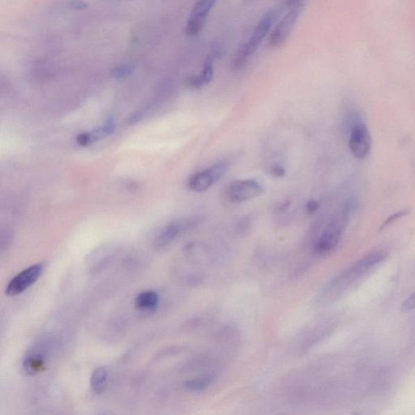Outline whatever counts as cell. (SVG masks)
<instances>
[{
	"label": "cell",
	"mask_w": 415,
	"mask_h": 415,
	"mask_svg": "<svg viewBox=\"0 0 415 415\" xmlns=\"http://www.w3.org/2000/svg\"><path fill=\"white\" fill-rule=\"evenodd\" d=\"M357 203L353 200L346 202L341 212L326 227L323 234L316 244V251L319 253H326L334 249L340 241L346 224L348 222L351 213L354 211Z\"/></svg>",
	"instance_id": "cell-1"
},
{
	"label": "cell",
	"mask_w": 415,
	"mask_h": 415,
	"mask_svg": "<svg viewBox=\"0 0 415 415\" xmlns=\"http://www.w3.org/2000/svg\"><path fill=\"white\" fill-rule=\"evenodd\" d=\"M278 11L277 9L271 10L265 15L261 22L258 23L250 39L238 49L234 58L233 67L239 70L245 65L248 58L257 51L259 47L270 33L272 24L277 17Z\"/></svg>",
	"instance_id": "cell-2"
},
{
	"label": "cell",
	"mask_w": 415,
	"mask_h": 415,
	"mask_svg": "<svg viewBox=\"0 0 415 415\" xmlns=\"http://www.w3.org/2000/svg\"><path fill=\"white\" fill-rule=\"evenodd\" d=\"M304 3L291 1L286 3L288 11L280 22L278 23L268 38V44L272 47H279L286 42L293 28L300 17Z\"/></svg>",
	"instance_id": "cell-3"
},
{
	"label": "cell",
	"mask_w": 415,
	"mask_h": 415,
	"mask_svg": "<svg viewBox=\"0 0 415 415\" xmlns=\"http://www.w3.org/2000/svg\"><path fill=\"white\" fill-rule=\"evenodd\" d=\"M372 140L368 127L363 120L355 116L350 129L349 148L357 158H364L370 152Z\"/></svg>",
	"instance_id": "cell-4"
},
{
	"label": "cell",
	"mask_w": 415,
	"mask_h": 415,
	"mask_svg": "<svg viewBox=\"0 0 415 415\" xmlns=\"http://www.w3.org/2000/svg\"><path fill=\"white\" fill-rule=\"evenodd\" d=\"M43 270L44 265L41 263L28 267L9 282L5 293L8 296H17L22 294L40 278Z\"/></svg>",
	"instance_id": "cell-5"
},
{
	"label": "cell",
	"mask_w": 415,
	"mask_h": 415,
	"mask_svg": "<svg viewBox=\"0 0 415 415\" xmlns=\"http://www.w3.org/2000/svg\"><path fill=\"white\" fill-rule=\"evenodd\" d=\"M228 168L227 163H218L209 168L193 175L189 179L188 187L196 193L206 192L213 184L226 174Z\"/></svg>",
	"instance_id": "cell-6"
},
{
	"label": "cell",
	"mask_w": 415,
	"mask_h": 415,
	"mask_svg": "<svg viewBox=\"0 0 415 415\" xmlns=\"http://www.w3.org/2000/svg\"><path fill=\"white\" fill-rule=\"evenodd\" d=\"M263 193L262 185L255 179L236 180L227 190L228 197L232 202L241 203L261 196Z\"/></svg>",
	"instance_id": "cell-7"
},
{
	"label": "cell",
	"mask_w": 415,
	"mask_h": 415,
	"mask_svg": "<svg viewBox=\"0 0 415 415\" xmlns=\"http://www.w3.org/2000/svg\"><path fill=\"white\" fill-rule=\"evenodd\" d=\"M215 3L216 1L213 0H202L194 4L185 28V33L188 36H197L202 31Z\"/></svg>",
	"instance_id": "cell-8"
},
{
	"label": "cell",
	"mask_w": 415,
	"mask_h": 415,
	"mask_svg": "<svg viewBox=\"0 0 415 415\" xmlns=\"http://www.w3.org/2000/svg\"><path fill=\"white\" fill-rule=\"evenodd\" d=\"M193 221L188 219H179L170 222L165 227L154 241V247L157 250H162L172 243L180 234L193 226Z\"/></svg>",
	"instance_id": "cell-9"
},
{
	"label": "cell",
	"mask_w": 415,
	"mask_h": 415,
	"mask_svg": "<svg viewBox=\"0 0 415 415\" xmlns=\"http://www.w3.org/2000/svg\"><path fill=\"white\" fill-rule=\"evenodd\" d=\"M388 257V253L384 250H375L371 252L356 262L346 271L341 279L352 280L358 277L364 275L371 268L378 265Z\"/></svg>",
	"instance_id": "cell-10"
},
{
	"label": "cell",
	"mask_w": 415,
	"mask_h": 415,
	"mask_svg": "<svg viewBox=\"0 0 415 415\" xmlns=\"http://www.w3.org/2000/svg\"><path fill=\"white\" fill-rule=\"evenodd\" d=\"M47 354L42 348H34L24 357L22 368L24 373L34 375L39 373L46 363Z\"/></svg>",
	"instance_id": "cell-11"
},
{
	"label": "cell",
	"mask_w": 415,
	"mask_h": 415,
	"mask_svg": "<svg viewBox=\"0 0 415 415\" xmlns=\"http://www.w3.org/2000/svg\"><path fill=\"white\" fill-rule=\"evenodd\" d=\"M159 296L155 291H146L140 293L135 299L136 309L145 312H153L158 309Z\"/></svg>",
	"instance_id": "cell-12"
},
{
	"label": "cell",
	"mask_w": 415,
	"mask_h": 415,
	"mask_svg": "<svg viewBox=\"0 0 415 415\" xmlns=\"http://www.w3.org/2000/svg\"><path fill=\"white\" fill-rule=\"evenodd\" d=\"M108 382V373L104 367L96 368L91 375V387L97 394L104 393Z\"/></svg>",
	"instance_id": "cell-13"
},
{
	"label": "cell",
	"mask_w": 415,
	"mask_h": 415,
	"mask_svg": "<svg viewBox=\"0 0 415 415\" xmlns=\"http://www.w3.org/2000/svg\"><path fill=\"white\" fill-rule=\"evenodd\" d=\"M214 380V374L207 373L202 375V377L188 380V382H185L184 387L192 392L203 391V390L207 389L210 384H212Z\"/></svg>",
	"instance_id": "cell-14"
},
{
	"label": "cell",
	"mask_w": 415,
	"mask_h": 415,
	"mask_svg": "<svg viewBox=\"0 0 415 415\" xmlns=\"http://www.w3.org/2000/svg\"><path fill=\"white\" fill-rule=\"evenodd\" d=\"M115 121L113 118H110L106 121L104 126L100 128L95 129L94 131H90V136L92 140V143H95L96 140H99L101 138H106L114 133L115 130Z\"/></svg>",
	"instance_id": "cell-15"
},
{
	"label": "cell",
	"mask_w": 415,
	"mask_h": 415,
	"mask_svg": "<svg viewBox=\"0 0 415 415\" xmlns=\"http://www.w3.org/2000/svg\"><path fill=\"white\" fill-rule=\"evenodd\" d=\"M213 58L211 56H208L204 60V66L201 74L198 75L200 79L202 81L204 86L209 84L213 78Z\"/></svg>",
	"instance_id": "cell-16"
},
{
	"label": "cell",
	"mask_w": 415,
	"mask_h": 415,
	"mask_svg": "<svg viewBox=\"0 0 415 415\" xmlns=\"http://www.w3.org/2000/svg\"><path fill=\"white\" fill-rule=\"evenodd\" d=\"M135 66L133 63H124L113 68L111 72V75L115 79H123L128 77L133 72Z\"/></svg>",
	"instance_id": "cell-17"
},
{
	"label": "cell",
	"mask_w": 415,
	"mask_h": 415,
	"mask_svg": "<svg viewBox=\"0 0 415 415\" xmlns=\"http://www.w3.org/2000/svg\"><path fill=\"white\" fill-rule=\"evenodd\" d=\"M409 213H411V209H403L401 210V211L393 213L391 215V216H389L386 220H385L384 222L380 228V231H383L384 229L388 227L389 225H391L395 221H397V220L406 217Z\"/></svg>",
	"instance_id": "cell-18"
},
{
	"label": "cell",
	"mask_w": 415,
	"mask_h": 415,
	"mask_svg": "<svg viewBox=\"0 0 415 415\" xmlns=\"http://www.w3.org/2000/svg\"><path fill=\"white\" fill-rule=\"evenodd\" d=\"M415 309V292L407 298L402 302L401 311L402 312H409Z\"/></svg>",
	"instance_id": "cell-19"
},
{
	"label": "cell",
	"mask_w": 415,
	"mask_h": 415,
	"mask_svg": "<svg viewBox=\"0 0 415 415\" xmlns=\"http://www.w3.org/2000/svg\"><path fill=\"white\" fill-rule=\"evenodd\" d=\"M76 143L81 146H86L92 144L89 133H83L76 136Z\"/></svg>",
	"instance_id": "cell-20"
},
{
	"label": "cell",
	"mask_w": 415,
	"mask_h": 415,
	"mask_svg": "<svg viewBox=\"0 0 415 415\" xmlns=\"http://www.w3.org/2000/svg\"><path fill=\"white\" fill-rule=\"evenodd\" d=\"M270 173L275 177H283L286 174V170L282 165H277L271 169Z\"/></svg>",
	"instance_id": "cell-21"
},
{
	"label": "cell",
	"mask_w": 415,
	"mask_h": 415,
	"mask_svg": "<svg viewBox=\"0 0 415 415\" xmlns=\"http://www.w3.org/2000/svg\"><path fill=\"white\" fill-rule=\"evenodd\" d=\"M67 5L68 7L76 10H84L88 8V3L82 1H70Z\"/></svg>",
	"instance_id": "cell-22"
},
{
	"label": "cell",
	"mask_w": 415,
	"mask_h": 415,
	"mask_svg": "<svg viewBox=\"0 0 415 415\" xmlns=\"http://www.w3.org/2000/svg\"><path fill=\"white\" fill-rule=\"evenodd\" d=\"M144 115L143 111L136 112L135 114L131 115L129 119V124H134L136 123H138V122L143 119Z\"/></svg>",
	"instance_id": "cell-23"
},
{
	"label": "cell",
	"mask_w": 415,
	"mask_h": 415,
	"mask_svg": "<svg viewBox=\"0 0 415 415\" xmlns=\"http://www.w3.org/2000/svg\"><path fill=\"white\" fill-rule=\"evenodd\" d=\"M319 204L315 201H311L307 204V210L309 213H314L318 209Z\"/></svg>",
	"instance_id": "cell-24"
}]
</instances>
